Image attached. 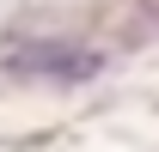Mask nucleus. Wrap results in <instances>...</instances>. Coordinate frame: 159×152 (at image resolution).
<instances>
[{
    "label": "nucleus",
    "instance_id": "obj_1",
    "mask_svg": "<svg viewBox=\"0 0 159 152\" xmlns=\"http://www.w3.org/2000/svg\"><path fill=\"white\" fill-rule=\"evenodd\" d=\"M12 73H31V79H61V85H74V79H92L104 67V55H86L74 43H31L25 55L6 61Z\"/></svg>",
    "mask_w": 159,
    "mask_h": 152
}]
</instances>
